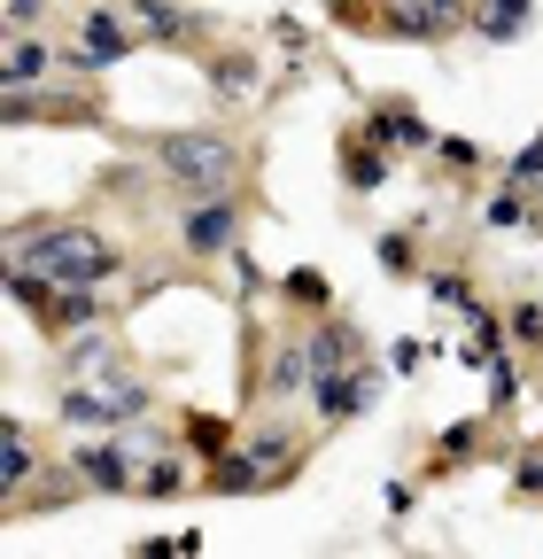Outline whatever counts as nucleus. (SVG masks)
<instances>
[{"instance_id": "nucleus-1", "label": "nucleus", "mask_w": 543, "mask_h": 559, "mask_svg": "<svg viewBox=\"0 0 543 559\" xmlns=\"http://www.w3.org/2000/svg\"><path fill=\"white\" fill-rule=\"evenodd\" d=\"M9 249H16V264H32L47 280H79V288H101V280L124 264L117 241L94 234V226H79V218H62V226H16Z\"/></svg>"}, {"instance_id": "nucleus-2", "label": "nucleus", "mask_w": 543, "mask_h": 559, "mask_svg": "<svg viewBox=\"0 0 543 559\" xmlns=\"http://www.w3.org/2000/svg\"><path fill=\"white\" fill-rule=\"evenodd\" d=\"M156 164L164 179L186 194V202H210V194H233L241 187V148L210 124H186V132H164L156 140Z\"/></svg>"}, {"instance_id": "nucleus-3", "label": "nucleus", "mask_w": 543, "mask_h": 559, "mask_svg": "<svg viewBox=\"0 0 543 559\" xmlns=\"http://www.w3.org/2000/svg\"><path fill=\"white\" fill-rule=\"evenodd\" d=\"M373 396H381V373H373L365 358H358V366H342V373H326V381H311V404H318L326 428H342V419L373 412Z\"/></svg>"}, {"instance_id": "nucleus-4", "label": "nucleus", "mask_w": 543, "mask_h": 559, "mask_svg": "<svg viewBox=\"0 0 543 559\" xmlns=\"http://www.w3.org/2000/svg\"><path fill=\"white\" fill-rule=\"evenodd\" d=\"M71 466L101 489V498H132V489H141V459H132V443H124V436L79 443V451H71Z\"/></svg>"}, {"instance_id": "nucleus-5", "label": "nucleus", "mask_w": 543, "mask_h": 559, "mask_svg": "<svg viewBox=\"0 0 543 559\" xmlns=\"http://www.w3.org/2000/svg\"><path fill=\"white\" fill-rule=\"evenodd\" d=\"M179 241H186L194 257H233V241H241V194L194 202V210H186V226H179Z\"/></svg>"}, {"instance_id": "nucleus-6", "label": "nucleus", "mask_w": 543, "mask_h": 559, "mask_svg": "<svg viewBox=\"0 0 543 559\" xmlns=\"http://www.w3.org/2000/svg\"><path fill=\"white\" fill-rule=\"evenodd\" d=\"M124 16H132V32H141V47H186V39H202V16L179 9V0H124Z\"/></svg>"}, {"instance_id": "nucleus-7", "label": "nucleus", "mask_w": 543, "mask_h": 559, "mask_svg": "<svg viewBox=\"0 0 543 559\" xmlns=\"http://www.w3.org/2000/svg\"><path fill=\"white\" fill-rule=\"evenodd\" d=\"M47 79H62V47H55V39H32V32H9L0 86H47Z\"/></svg>"}, {"instance_id": "nucleus-8", "label": "nucleus", "mask_w": 543, "mask_h": 559, "mask_svg": "<svg viewBox=\"0 0 543 559\" xmlns=\"http://www.w3.org/2000/svg\"><path fill=\"white\" fill-rule=\"evenodd\" d=\"M365 132L381 140V148H420V156L435 148V124H427L412 102H373V109H365Z\"/></svg>"}, {"instance_id": "nucleus-9", "label": "nucleus", "mask_w": 543, "mask_h": 559, "mask_svg": "<svg viewBox=\"0 0 543 559\" xmlns=\"http://www.w3.org/2000/svg\"><path fill=\"white\" fill-rule=\"evenodd\" d=\"M334 156H342V187H350V194H373V187L388 179V148L365 132V117L342 132V148H334Z\"/></svg>"}, {"instance_id": "nucleus-10", "label": "nucleus", "mask_w": 543, "mask_h": 559, "mask_svg": "<svg viewBox=\"0 0 543 559\" xmlns=\"http://www.w3.org/2000/svg\"><path fill=\"white\" fill-rule=\"evenodd\" d=\"M303 358H311V381H326V373H342V366H358L365 358V342L342 326V319H318L311 334H303Z\"/></svg>"}, {"instance_id": "nucleus-11", "label": "nucleus", "mask_w": 543, "mask_h": 559, "mask_svg": "<svg viewBox=\"0 0 543 559\" xmlns=\"http://www.w3.org/2000/svg\"><path fill=\"white\" fill-rule=\"evenodd\" d=\"M202 70H210V94H218V102H256V94H264V62H256L249 47H226V55H210Z\"/></svg>"}, {"instance_id": "nucleus-12", "label": "nucleus", "mask_w": 543, "mask_h": 559, "mask_svg": "<svg viewBox=\"0 0 543 559\" xmlns=\"http://www.w3.org/2000/svg\"><path fill=\"white\" fill-rule=\"evenodd\" d=\"M528 24H535V0H473V39H490V47H512V39H528Z\"/></svg>"}, {"instance_id": "nucleus-13", "label": "nucleus", "mask_w": 543, "mask_h": 559, "mask_svg": "<svg viewBox=\"0 0 543 559\" xmlns=\"http://www.w3.org/2000/svg\"><path fill=\"white\" fill-rule=\"evenodd\" d=\"M32 474H39V451H32V436H24V419H0V506L24 498Z\"/></svg>"}, {"instance_id": "nucleus-14", "label": "nucleus", "mask_w": 543, "mask_h": 559, "mask_svg": "<svg viewBox=\"0 0 543 559\" xmlns=\"http://www.w3.org/2000/svg\"><path fill=\"white\" fill-rule=\"evenodd\" d=\"M241 451H249V466H256V481H264V489H272V481H288V474H295V459H303L295 428H264V436H249Z\"/></svg>"}, {"instance_id": "nucleus-15", "label": "nucleus", "mask_w": 543, "mask_h": 559, "mask_svg": "<svg viewBox=\"0 0 543 559\" xmlns=\"http://www.w3.org/2000/svg\"><path fill=\"white\" fill-rule=\"evenodd\" d=\"M117 373V342L109 334H79L62 349V381H109Z\"/></svg>"}, {"instance_id": "nucleus-16", "label": "nucleus", "mask_w": 543, "mask_h": 559, "mask_svg": "<svg viewBox=\"0 0 543 559\" xmlns=\"http://www.w3.org/2000/svg\"><path fill=\"white\" fill-rule=\"evenodd\" d=\"M186 451L226 459V451H233V428H226V419H210V412H186Z\"/></svg>"}, {"instance_id": "nucleus-17", "label": "nucleus", "mask_w": 543, "mask_h": 559, "mask_svg": "<svg viewBox=\"0 0 543 559\" xmlns=\"http://www.w3.org/2000/svg\"><path fill=\"white\" fill-rule=\"evenodd\" d=\"M171 489H186V459H171V451H164V459H148V466H141V498H171Z\"/></svg>"}, {"instance_id": "nucleus-18", "label": "nucleus", "mask_w": 543, "mask_h": 559, "mask_svg": "<svg viewBox=\"0 0 543 559\" xmlns=\"http://www.w3.org/2000/svg\"><path fill=\"white\" fill-rule=\"evenodd\" d=\"M505 319H512V334H520L528 349H543V304H512Z\"/></svg>"}, {"instance_id": "nucleus-19", "label": "nucleus", "mask_w": 543, "mask_h": 559, "mask_svg": "<svg viewBox=\"0 0 543 559\" xmlns=\"http://www.w3.org/2000/svg\"><path fill=\"white\" fill-rule=\"evenodd\" d=\"M55 9V0H0V16H9V32H32L39 16Z\"/></svg>"}, {"instance_id": "nucleus-20", "label": "nucleus", "mask_w": 543, "mask_h": 559, "mask_svg": "<svg viewBox=\"0 0 543 559\" xmlns=\"http://www.w3.org/2000/svg\"><path fill=\"white\" fill-rule=\"evenodd\" d=\"M381 264H388L396 280H412V234H388V241H381Z\"/></svg>"}, {"instance_id": "nucleus-21", "label": "nucleus", "mask_w": 543, "mask_h": 559, "mask_svg": "<svg viewBox=\"0 0 543 559\" xmlns=\"http://www.w3.org/2000/svg\"><path fill=\"white\" fill-rule=\"evenodd\" d=\"M280 288H288L295 304H318V311H326V280H318V272H288Z\"/></svg>"}, {"instance_id": "nucleus-22", "label": "nucleus", "mask_w": 543, "mask_h": 559, "mask_svg": "<svg viewBox=\"0 0 543 559\" xmlns=\"http://www.w3.org/2000/svg\"><path fill=\"white\" fill-rule=\"evenodd\" d=\"M435 156H443L450 171H473V164H482V148H473V140H435Z\"/></svg>"}, {"instance_id": "nucleus-23", "label": "nucleus", "mask_w": 543, "mask_h": 559, "mask_svg": "<svg viewBox=\"0 0 543 559\" xmlns=\"http://www.w3.org/2000/svg\"><path fill=\"white\" fill-rule=\"evenodd\" d=\"M528 179H543V140H528V148L512 156V187H528Z\"/></svg>"}, {"instance_id": "nucleus-24", "label": "nucleus", "mask_w": 543, "mask_h": 559, "mask_svg": "<svg viewBox=\"0 0 543 559\" xmlns=\"http://www.w3.org/2000/svg\"><path fill=\"white\" fill-rule=\"evenodd\" d=\"M473 436H482V419H458V428L443 436V459H466V451H473Z\"/></svg>"}, {"instance_id": "nucleus-25", "label": "nucleus", "mask_w": 543, "mask_h": 559, "mask_svg": "<svg viewBox=\"0 0 543 559\" xmlns=\"http://www.w3.org/2000/svg\"><path fill=\"white\" fill-rule=\"evenodd\" d=\"M512 389H520V381H512V366H505V358H490V404H512Z\"/></svg>"}, {"instance_id": "nucleus-26", "label": "nucleus", "mask_w": 543, "mask_h": 559, "mask_svg": "<svg viewBox=\"0 0 543 559\" xmlns=\"http://www.w3.org/2000/svg\"><path fill=\"white\" fill-rule=\"evenodd\" d=\"M420 358H427L420 342H396V349H388V366H396V373H420Z\"/></svg>"}, {"instance_id": "nucleus-27", "label": "nucleus", "mask_w": 543, "mask_h": 559, "mask_svg": "<svg viewBox=\"0 0 543 559\" xmlns=\"http://www.w3.org/2000/svg\"><path fill=\"white\" fill-rule=\"evenodd\" d=\"M520 489H528V498H543V451L520 459Z\"/></svg>"}, {"instance_id": "nucleus-28", "label": "nucleus", "mask_w": 543, "mask_h": 559, "mask_svg": "<svg viewBox=\"0 0 543 559\" xmlns=\"http://www.w3.org/2000/svg\"><path fill=\"white\" fill-rule=\"evenodd\" d=\"M490 226H520V194H497L490 202Z\"/></svg>"}, {"instance_id": "nucleus-29", "label": "nucleus", "mask_w": 543, "mask_h": 559, "mask_svg": "<svg viewBox=\"0 0 543 559\" xmlns=\"http://www.w3.org/2000/svg\"><path fill=\"white\" fill-rule=\"evenodd\" d=\"M435 9H443L450 24H473V0H435Z\"/></svg>"}]
</instances>
